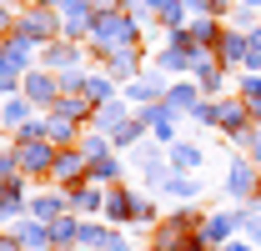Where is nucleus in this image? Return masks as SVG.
Masks as SVG:
<instances>
[{
    "mask_svg": "<svg viewBox=\"0 0 261 251\" xmlns=\"http://www.w3.org/2000/svg\"><path fill=\"white\" fill-rule=\"evenodd\" d=\"M15 166H20L25 176H45V171L56 166V146H50V141H20V146H15Z\"/></svg>",
    "mask_w": 261,
    "mask_h": 251,
    "instance_id": "1",
    "label": "nucleus"
},
{
    "mask_svg": "<svg viewBox=\"0 0 261 251\" xmlns=\"http://www.w3.org/2000/svg\"><path fill=\"white\" fill-rule=\"evenodd\" d=\"M50 176H56V181H65V186H81V181H91V161L81 156V146H65V151H56Z\"/></svg>",
    "mask_w": 261,
    "mask_h": 251,
    "instance_id": "2",
    "label": "nucleus"
},
{
    "mask_svg": "<svg viewBox=\"0 0 261 251\" xmlns=\"http://www.w3.org/2000/svg\"><path fill=\"white\" fill-rule=\"evenodd\" d=\"M20 91H25L31 106H56V101H61V81H56L50 70H25V86H20Z\"/></svg>",
    "mask_w": 261,
    "mask_h": 251,
    "instance_id": "3",
    "label": "nucleus"
},
{
    "mask_svg": "<svg viewBox=\"0 0 261 251\" xmlns=\"http://www.w3.org/2000/svg\"><path fill=\"white\" fill-rule=\"evenodd\" d=\"M141 121H146V131H156V141H161V146H176V111H171L166 101L146 106V111H141Z\"/></svg>",
    "mask_w": 261,
    "mask_h": 251,
    "instance_id": "4",
    "label": "nucleus"
},
{
    "mask_svg": "<svg viewBox=\"0 0 261 251\" xmlns=\"http://www.w3.org/2000/svg\"><path fill=\"white\" fill-rule=\"evenodd\" d=\"M186 35H191V51L196 56H206V51H216V40H221V26H216V15H196L191 26H186Z\"/></svg>",
    "mask_w": 261,
    "mask_h": 251,
    "instance_id": "5",
    "label": "nucleus"
},
{
    "mask_svg": "<svg viewBox=\"0 0 261 251\" xmlns=\"http://www.w3.org/2000/svg\"><path fill=\"white\" fill-rule=\"evenodd\" d=\"M191 81L201 86V91H221V81H226V65L216 61V51L196 56V65H191Z\"/></svg>",
    "mask_w": 261,
    "mask_h": 251,
    "instance_id": "6",
    "label": "nucleus"
},
{
    "mask_svg": "<svg viewBox=\"0 0 261 251\" xmlns=\"http://www.w3.org/2000/svg\"><path fill=\"white\" fill-rule=\"evenodd\" d=\"M15 35H25L31 45H35V35H56V10H50V5L25 10V15H20V26H15Z\"/></svg>",
    "mask_w": 261,
    "mask_h": 251,
    "instance_id": "7",
    "label": "nucleus"
},
{
    "mask_svg": "<svg viewBox=\"0 0 261 251\" xmlns=\"http://www.w3.org/2000/svg\"><path fill=\"white\" fill-rule=\"evenodd\" d=\"M166 91H171V86H166V70H161V76H136V81L126 86V95H130V101H141V106L166 101Z\"/></svg>",
    "mask_w": 261,
    "mask_h": 251,
    "instance_id": "8",
    "label": "nucleus"
},
{
    "mask_svg": "<svg viewBox=\"0 0 261 251\" xmlns=\"http://www.w3.org/2000/svg\"><path fill=\"white\" fill-rule=\"evenodd\" d=\"M0 70H15V76L31 70V40H25V35H10V40H5V51H0Z\"/></svg>",
    "mask_w": 261,
    "mask_h": 251,
    "instance_id": "9",
    "label": "nucleus"
},
{
    "mask_svg": "<svg viewBox=\"0 0 261 251\" xmlns=\"http://www.w3.org/2000/svg\"><path fill=\"white\" fill-rule=\"evenodd\" d=\"M91 121H96V131H106V136H116V131H121V126L130 121V111H126V101L116 95V101H106V106H100V111L91 116Z\"/></svg>",
    "mask_w": 261,
    "mask_h": 251,
    "instance_id": "10",
    "label": "nucleus"
},
{
    "mask_svg": "<svg viewBox=\"0 0 261 251\" xmlns=\"http://www.w3.org/2000/svg\"><path fill=\"white\" fill-rule=\"evenodd\" d=\"M65 211H70V196H56V191H45V196H35V201H31V216L45 221V226H50V221H61Z\"/></svg>",
    "mask_w": 261,
    "mask_h": 251,
    "instance_id": "11",
    "label": "nucleus"
},
{
    "mask_svg": "<svg viewBox=\"0 0 261 251\" xmlns=\"http://www.w3.org/2000/svg\"><path fill=\"white\" fill-rule=\"evenodd\" d=\"M70 211H75V216H81V211H86V216H91V211H106V196L96 191V181L70 186Z\"/></svg>",
    "mask_w": 261,
    "mask_h": 251,
    "instance_id": "12",
    "label": "nucleus"
},
{
    "mask_svg": "<svg viewBox=\"0 0 261 251\" xmlns=\"http://www.w3.org/2000/svg\"><path fill=\"white\" fill-rule=\"evenodd\" d=\"M216 61L226 65V70H231V65H241V61H246V35H241V31H226L221 40H216Z\"/></svg>",
    "mask_w": 261,
    "mask_h": 251,
    "instance_id": "13",
    "label": "nucleus"
},
{
    "mask_svg": "<svg viewBox=\"0 0 261 251\" xmlns=\"http://www.w3.org/2000/svg\"><path fill=\"white\" fill-rule=\"evenodd\" d=\"M226 191H231V196H256V166L236 161V166L226 171Z\"/></svg>",
    "mask_w": 261,
    "mask_h": 251,
    "instance_id": "14",
    "label": "nucleus"
},
{
    "mask_svg": "<svg viewBox=\"0 0 261 251\" xmlns=\"http://www.w3.org/2000/svg\"><path fill=\"white\" fill-rule=\"evenodd\" d=\"M15 236H20V246L25 251H45L50 246V226H45V221H20V226H15Z\"/></svg>",
    "mask_w": 261,
    "mask_h": 251,
    "instance_id": "15",
    "label": "nucleus"
},
{
    "mask_svg": "<svg viewBox=\"0 0 261 251\" xmlns=\"http://www.w3.org/2000/svg\"><path fill=\"white\" fill-rule=\"evenodd\" d=\"M166 106L191 116L196 106H201V86H196V81H181V86H171V91H166Z\"/></svg>",
    "mask_w": 261,
    "mask_h": 251,
    "instance_id": "16",
    "label": "nucleus"
},
{
    "mask_svg": "<svg viewBox=\"0 0 261 251\" xmlns=\"http://www.w3.org/2000/svg\"><path fill=\"white\" fill-rule=\"evenodd\" d=\"M171 171H181V176L201 171V146H191V141H176V146H171Z\"/></svg>",
    "mask_w": 261,
    "mask_h": 251,
    "instance_id": "17",
    "label": "nucleus"
},
{
    "mask_svg": "<svg viewBox=\"0 0 261 251\" xmlns=\"http://www.w3.org/2000/svg\"><path fill=\"white\" fill-rule=\"evenodd\" d=\"M75 236H81V221H75V211H65L61 221H50V246L70 251V246H75Z\"/></svg>",
    "mask_w": 261,
    "mask_h": 251,
    "instance_id": "18",
    "label": "nucleus"
},
{
    "mask_svg": "<svg viewBox=\"0 0 261 251\" xmlns=\"http://www.w3.org/2000/svg\"><path fill=\"white\" fill-rule=\"evenodd\" d=\"M136 206H141V201H136L130 191H121V186L106 196V216L111 221H136Z\"/></svg>",
    "mask_w": 261,
    "mask_h": 251,
    "instance_id": "19",
    "label": "nucleus"
},
{
    "mask_svg": "<svg viewBox=\"0 0 261 251\" xmlns=\"http://www.w3.org/2000/svg\"><path fill=\"white\" fill-rule=\"evenodd\" d=\"M100 61H106L111 76H136V70H141V51H106Z\"/></svg>",
    "mask_w": 261,
    "mask_h": 251,
    "instance_id": "20",
    "label": "nucleus"
},
{
    "mask_svg": "<svg viewBox=\"0 0 261 251\" xmlns=\"http://www.w3.org/2000/svg\"><path fill=\"white\" fill-rule=\"evenodd\" d=\"M246 116H251V111H246L241 101H221V116H216V126H221L226 136H236V131H246Z\"/></svg>",
    "mask_w": 261,
    "mask_h": 251,
    "instance_id": "21",
    "label": "nucleus"
},
{
    "mask_svg": "<svg viewBox=\"0 0 261 251\" xmlns=\"http://www.w3.org/2000/svg\"><path fill=\"white\" fill-rule=\"evenodd\" d=\"M45 141H50L56 151L75 146V141H81V136H75V121H65V116H50V131H45Z\"/></svg>",
    "mask_w": 261,
    "mask_h": 251,
    "instance_id": "22",
    "label": "nucleus"
},
{
    "mask_svg": "<svg viewBox=\"0 0 261 251\" xmlns=\"http://www.w3.org/2000/svg\"><path fill=\"white\" fill-rule=\"evenodd\" d=\"M231 226H236V216H211L206 226H201V241H206V246H226Z\"/></svg>",
    "mask_w": 261,
    "mask_h": 251,
    "instance_id": "23",
    "label": "nucleus"
},
{
    "mask_svg": "<svg viewBox=\"0 0 261 251\" xmlns=\"http://www.w3.org/2000/svg\"><path fill=\"white\" fill-rule=\"evenodd\" d=\"M86 95H91V106L116 101V76H86Z\"/></svg>",
    "mask_w": 261,
    "mask_h": 251,
    "instance_id": "24",
    "label": "nucleus"
},
{
    "mask_svg": "<svg viewBox=\"0 0 261 251\" xmlns=\"http://www.w3.org/2000/svg\"><path fill=\"white\" fill-rule=\"evenodd\" d=\"M40 65H81V51H75L70 40H56V45L40 56Z\"/></svg>",
    "mask_w": 261,
    "mask_h": 251,
    "instance_id": "25",
    "label": "nucleus"
},
{
    "mask_svg": "<svg viewBox=\"0 0 261 251\" xmlns=\"http://www.w3.org/2000/svg\"><path fill=\"white\" fill-rule=\"evenodd\" d=\"M166 196H186V201H191V196H201V181H191V176H181V171H176V176H166Z\"/></svg>",
    "mask_w": 261,
    "mask_h": 251,
    "instance_id": "26",
    "label": "nucleus"
},
{
    "mask_svg": "<svg viewBox=\"0 0 261 251\" xmlns=\"http://www.w3.org/2000/svg\"><path fill=\"white\" fill-rule=\"evenodd\" d=\"M75 146H81L86 161H106V156H111V141H106V136H81Z\"/></svg>",
    "mask_w": 261,
    "mask_h": 251,
    "instance_id": "27",
    "label": "nucleus"
},
{
    "mask_svg": "<svg viewBox=\"0 0 261 251\" xmlns=\"http://www.w3.org/2000/svg\"><path fill=\"white\" fill-rule=\"evenodd\" d=\"M196 56L191 51H181V45H171V51H161V70H191Z\"/></svg>",
    "mask_w": 261,
    "mask_h": 251,
    "instance_id": "28",
    "label": "nucleus"
},
{
    "mask_svg": "<svg viewBox=\"0 0 261 251\" xmlns=\"http://www.w3.org/2000/svg\"><path fill=\"white\" fill-rule=\"evenodd\" d=\"M0 121L5 126H25L31 121V101H5V106H0Z\"/></svg>",
    "mask_w": 261,
    "mask_h": 251,
    "instance_id": "29",
    "label": "nucleus"
},
{
    "mask_svg": "<svg viewBox=\"0 0 261 251\" xmlns=\"http://www.w3.org/2000/svg\"><path fill=\"white\" fill-rule=\"evenodd\" d=\"M141 131H146V121H141V116H130V121L111 136V146H136V141H141Z\"/></svg>",
    "mask_w": 261,
    "mask_h": 251,
    "instance_id": "30",
    "label": "nucleus"
},
{
    "mask_svg": "<svg viewBox=\"0 0 261 251\" xmlns=\"http://www.w3.org/2000/svg\"><path fill=\"white\" fill-rule=\"evenodd\" d=\"M116 176H121V161H116V156L91 161V181H96V186H100V181H116Z\"/></svg>",
    "mask_w": 261,
    "mask_h": 251,
    "instance_id": "31",
    "label": "nucleus"
},
{
    "mask_svg": "<svg viewBox=\"0 0 261 251\" xmlns=\"http://www.w3.org/2000/svg\"><path fill=\"white\" fill-rule=\"evenodd\" d=\"M236 226H246V236L261 241V211H236Z\"/></svg>",
    "mask_w": 261,
    "mask_h": 251,
    "instance_id": "32",
    "label": "nucleus"
},
{
    "mask_svg": "<svg viewBox=\"0 0 261 251\" xmlns=\"http://www.w3.org/2000/svg\"><path fill=\"white\" fill-rule=\"evenodd\" d=\"M216 116H221V106H211V101H201V106L191 111V121H196V126H216Z\"/></svg>",
    "mask_w": 261,
    "mask_h": 251,
    "instance_id": "33",
    "label": "nucleus"
},
{
    "mask_svg": "<svg viewBox=\"0 0 261 251\" xmlns=\"http://www.w3.org/2000/svg\"><path fill=\"white\" fill-rule=\"evenodd\" d=\"M45 131H50V121H25L20 126V141H45Z\"/></svg>",
    "mask_w": 261,
    "mask_h": 251,
    "instance_id": "34",
    "label": "nucleus"
},
{
    "mask_svg": "<svg viewBox=\"0 0 261 251\" xmlns=\"http://www.w3.org/2000/svg\"><path fill=\"white\" fill-rule=\"evenodd\" d=\"M20 216V196H5L0 191V221H15Z\"/></svg>",
    "mask_w": 261,
    "mask_h": 251,
    "instance_id": "35",
    "label": "nucleus"
},
{
    "mask_svg": "<svg viewBox=\"0 0 261 251\" xmlns=\"http://www.w3.org/2000/svg\"><path fill=\"white\" fill-rule=\"evenodd\" d=\"M100 241H106L100 226H81V236H75V246H100Z\"/></svg>",
    "mask_w": 261,
    "mask_h": 251,
    "instance_id": "36",
    "label": "nucleus"
},
{
    "mask_svg": "<svg viewBox=\"0 0 261 251\" xmlns=\"http://www.w3.org/2000/svg\"><path fill=\"white\" fill-rule=\"evenodd\" d=\"M241 101H261V76H241Z\"/></svg>",
    "mask_w": 261,
    "mask_h": 251,
    "instance_id": "37",
    "label": "nucleus"
},
{
    "mask_svg": "<svg viewBox=\"0 0 261 251\" xmlns=\"http://www.w3.org/2000/svg\"><path fill=\"white\" fill-rule=\"evenodd\" d=\"M246 61L261 65V31H246Z\"/></svg>",
    "mask_w": 261,
    "mask_h": 251,
    "instance_id": "38",
    "label": "nucleus"
},
{
    "mask_svg": "<svg viewBox=\"0 0 261 251\" xmlns=\"http://www.w3.org/2000/svg\"><path fill=\"white\" fill-rule=\"evenodd\" d=\"M136 221L151 226V221H156V201H141V206H136Z\"/></svg>",
    "mask_w": 261,
    "mask_h": 251,
    "instance_id": "39",
    "label": "nucleus"
},
{
    "mask_svg": "<svg viewBox=\"0 0 261 251\" xmlns=\"http://www.w3.org/2000/svg\"><path fill=\"white\" fill-rule=\"evenodd\" d=\"M20 86H15V70H0V95H15Z\"/></svg>",
    "mask_w": 261,
    "mask_h": 251,
    "instance_id": "40",
    "label": "nucleus"
},
{
    "mask_svg": "<svg viewBox=\"0 0 261 251\" xmlns=\"http://www.w3.org/2000/svg\"><path fill=\"white\" fill-rule=\"evenodd\" d=\"M96 251H130V246H126V241H116V236H106V241H100Z\"/></svg>",
    "mask_w": 261,
    "mask_h": 251,
    "instance_id": "41",
    "label": "nucleus"
},
{
    "mask_svg": "<svg viewBox=\"0 0 261 251\" xmlns=\"http://www.w3.org/2000/svg\"><path fill=\"white\" fill-rule=\"evenodd\" d=\"M226 10H231L226 0H206V15H226Z\"/></svg>",
    "mask_w": 261,
    "mask_h": 251,
    "instance_id": "42",
    "label": "nucleus"
},
{
    "mask_svg": "<svg viewBox=\"0 0 261 251\" xmlns=\"http://www.w3.org/2000/svg\"><path fill=\"white\" fill-rule=\"evenodd\" d=\"M0 251H25V246H20V236H0Z\"/></svg>",
    "mask_w": 261,
    "mask_h": 251,
    "instance_id": "43",
    "label": "nucleus"
},
{
    "mask_svg": "<svg viewBox=\"0 0 261 251\" xmlns=\"http://www.w3.org/2000/svg\"><path fill=\"white\" fill-rule=\"evenodd\" d=\"M10 31V10H5V5H0V35Z\"/></svg>",
    "mask_w": 261,
    "mask_h": 251,
    "instance_id": "44",
    "label": "nucleus"
},
{
    "mask_svg": "<svg viewBox=\"0 0 261 251\" xmlns=\"http://www.w3.org/2000/svg\"><path fill=\"white\" fill-rule=\"evenodd\" d=\"M221 251H251V246H241V241H226V246H221Z\"/></svg>",
    "mask_w": 261,
    "mask_h": 251,
    "instance_id": "45",
    "label": "nucleus"
},
{
    "mask_svg": "<svg viewBox=\"0 0 261 251\" xmlns=\"http://www.w3.org/2000/svg\"><path fill=\"white\" fill-rule=\"evenodd\" d=\"M241 5H246V10H261V0H241Z\"/></svg>",
    "mask_w": 261,
    "mask_h": 251,
    "instance_id": "46",
    "label": "nucleus"
},
{
    "mask_svg": "<svg viewBox=\"0 0 261 251\" xmlns=\"http://www.w3.org/2000/svg\"><path fill=\"white\" fill-rule=\"evenodd\" d=\"M251 151H256V166H261V136H256V146H251Z\"/></svg>",
    "mask_w": 261,
    "mask_h": 251,
    "instance_id": "47",
    "label": "nucleus"
}]
</instances>
